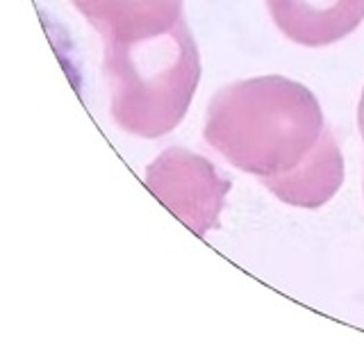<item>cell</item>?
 <instances>
[{
	"label": "cell",
	"mask_w": 364,
	"mask_h": 364,
	"mask_svg": "<svg viewBox=\"0 0 364 364\" xmlns=\"http://www.w3.org/2000/svg\"><path fill=\"white\" fill-rule=\"evenodd\" d=\"M326 130L310 89L282 75H262L216 91L203 134L232 166L269 180L310 159Z\"/></svg>",
	"instance_id": "1"
},
{
	"label": "cell",
	"mask_w": 364,
	"mask_h": 364,
	"mask_svg": "<svg viewBox=\"0 0 364 364\" xmlns=\"http://www.w3.org/2000/svg\"><path fill=\"white\" fill-rule=\"evenodd\" d=\"M102 46L114 123L144 139L176 130L200 82V55L185 18L166 32Z\"/></svg>",
	"instance_id": "2"
},
{
	"label": "cell",
	"mask_w": 364,
	"mask_h": 364,
	"mask_svg": "<svg viewBox=\"0 0 364 364\" xmlns=\"http://www.w3.org/2000/svg\"><path fill=\"white\" fill-rule=\"evenodd\" d=\"M146 189L185 223L196 237H205L219 225V216L230 180L223 178L208 157L187 148H166L144 173Z\"/></svg>",
	"instance_id": "3"
},
{
	"label": "cell",
	"mask_w": 364,
	"mask_h": 364,
	"mask_svg": "<svg viewBox=\"0 0 364 364\" xmlns=\"http://www.w3.org/2000/svg\"><path fill=\"white\" fill-rule=\"evenodd\" d=\"M267 7L284 37L310 48L348 37L364 21V0H267Z\"/></svg>",
	"instance_id": "4"
},
{
	"label": "cell",
	"mask_w": 364,
	"mask_h": 364,
	"mask_svg": "<svg viewBox=\"0 0 364 364\" xmlns=\"http://www.w3.org/2000/svg\"><path fill=\"white\" fill-rule=\"evenodd\" d=\"M102 41L166 32L182 21V0H71Z\"/></svg>",
	"instance_id": "5"
},
{
	"label": "cell",
	"mask_w": 364,
	"mask_h": 364,
	"mask_svg": "<svg viewBox=\"0 0 364 364\" xmlns=\"http://www.w3.org/2000/svg\"><path fill=\"white\" fill-rule=\"evenodd\" d=\"M344 182V157L330 130H326L321 144L310 155V159L289 171V173L262 180L278 200L294 208L314 210L326 205L339 191Z\"/></svg>",
	"instance_id": "6"
},
{
	"label": "cell",
	"mask_w": 364,
	"mask_h": 364,
	"mask_svg": "<svg viewBox=\"0 0 364 364\" xmlns=\"http://www.w3.org/2000/svg\"><path fill=\"white\" fill-rule=\"evenodd\" d=\"M358 125H360V132H362V139H364V91H362L360 107H358Z\"/></svg>",
	"instance_id": "7"
}]
</instances>
